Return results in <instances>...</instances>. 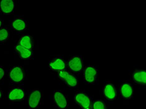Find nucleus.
<instances>
[{"mask_svg":"<svg viewBox=\"0 0 146 109\" xmlns=\"http://www.w3.org/2000/svg\"><path fill=\"white\" fill-rule=\"evenodd\" d=\"M49 69L51 71L57 72L64 70H68L67 62L62 55H53L49 59Z\"/></svg>","mask_w":146,"mask_h":109,"instance_id":"f8f14e48","label":"nucleus"},{"mask_svg":"<svg viewBox=\"0 0 146 109\" xmlns=\"http://www.w3.org/2000/svg\"><path fill=\"white\" fill-rule=\"evenodd\" d=\"M4 26V21L1 18H0V29Z\"/></svg>","mask_w":146,"mask_h":109,"instance_id":"412c9836","label":"nucleus"},{"mask_svg":"<svg viewBox=\"0 0 146 109\" xmlns=\"http://www.w3.org/2000/svg\"><path fill=\"white\" fill-rule=\"evenodd\" d=\"M9 81L12 85H19L27 79V73L21 65H13L8 71Z\"/></svg>","mask_w":146,"mask_h":109,"instance_id":"7ed1b4c3","label":"nucleus"},{"mask_svg":"<svg viewBox=\"0 0 146 109\" xmlns=\"http://www.w3.org/2000/svg\"><path fill=\"white\" fill-rule=\"evenodd\" d=\"M102 92L106 100L109 102H114L117 100V87L113 82L105 81L102 87Z\"/></svg>","mask_w":146,"mask_h":109,"instance_id":"1a4fd4ad","label":"nucleus"},{"mask_svg":"<svg viewBox=\"0 0 146 109\" xmlns=\"http://www.w3.org/2000/svg\"><path fill=\"white\" fill-rule=\"evenodd\" d=\"M67 68L69 72L76 76L80 74L84 68L82 55H75L71 56L67 62Z\"/></svg>","mask_w":146,"mask_h":109,"instance_id":"423d86ee","label":"nucleus"},{"mask_svg":"<svg viewBox=\"0 0 146 109\" xmlns=\"http://www.w3.org/2000/svg\"><path fill=\"white\" fill-rule=\"evenodd\" d=\"M84 82L88 85H96L99 80L98 69L95 65H88L83 70Z\"/></svg>","mask_w":146,"mask_h":109,"instance_id":"9d476101","label":"nucleus"},{"mask_svg":"<svg viewBox=\"0 0 146 109\" xmlns=\"http://www.w3.org/2000/svg\"><path fill=\"white\" fill-rule=\"evenodd\" d=\"M129 81L132 84L142 87L146 86V71L144 69L137 68L129 71Z\"/></svg>","mask_w":146,"mask_h":109,"instance_id":"6e6552de","label":"nucleus"},{"mask_svg":"<svg viewBox=\"0 0 146 109\" xmlns=\"http://www.w3.org/2000/svg\"><path fill=\"white\" fill-rule=\"evenodd\" d=\"M26 92L24 87L13 85L9 88L7 99L11 104H21L25 100Z\"/></svg>","mask_w":146,"mask_h":109,"instance_id":"39448f33","label":"nucleus"},{"mask_svg":"<svg viewBox=\"0 0 146 109\" xmlns=\"http://www.w3.org/2000/svg\"><path fill=\"white\" fill-rule=\"evenodd\" d=\"M23 47L33 51L35 49L36 43L34 38L29 34H22L18 40V44Z\"/></svg>","mask_w":146,"mask_h":109,"instance_id":"dca6fc26","label":"nucleus"},{"mask_svg":"<svg viewBox=\"0 0 146 109\" xmlns=\"http://www.w3.org/2000/svg\"><path fill=\"white\" fill-rule=\"evenodd\" d=\"M93 98L84 90H77L74 93V101L81 109H92Z\"/></svg>","mask_w":146,"mask_h":109,"instance_id":"20e7f679","label":"nucleus"},{"mask_svg":"<svg viewBox=\"0 0 146 109\" xmlns=\"http://www.w3.org/2000/svg\"><path fill=\"white\" fill-rule=\"evenodd\" d=\"M26 104L29 109H38L43 103V93L40 89L29 90L26 94Z\"/></svg>","mask_w":146,"mask_h":109,"instance_id":"f257e3e1","label":"nucleus"},{"mask_svg":"<svg viewBox=\"0 0 146 109\" xmlns=\"http://www.w3.org/2000/svg\"><path fill=\"white\" fill-rule=\"evenodd\" d=\"M92 109H109L108 102L102 99L94 100L92 102Z\"/></svg>","mask_w":146,"mask_h":109,"instance_id":"a211bd4d","label":"nucleus"},{"mask_svg":"<svg viewBox=\"0 0 146 109\" xmlns=\"http://www.w3.org/2000/svg\"><path fill=\"white\" fill-rule=\"evenodd\" d=\"M15 9V2L13 0L0 1V13L4 15H11Z\"/></svg>","mask_w":146,"mask_h":109,"instance_id":"2eb2a0df","label":"nucleus"},{"mask_svg":"<svg viewBox=\"0 0 146 109\" xmlns=\"http://www.w3.org/2000/svg\"><path fill=\"white\" fill-rule=\"evenodd\" d=\"M11 29L16 34H21L28 29V22L23 16H16L10 23Z\"/></svg>","mask_w":146,"mask_h":109,"instance_id":"9b49d317","label":"nucleus"},{"mask_svg":"<svg viewBox=\"0 0 146 109\" xmlns=\"http://www.w3.org/2000/svg\"><path fill=\"white\" fill-rule=\"evenodd\" d=\"M4 95H5L4 91H3V89L0 87V100H2L3 97H4Z\"/></svg>","mask_w":146,"mask_h":109,"instance_id":"aec40b11","label":"nucleus"},{"mask_svg":"<svg viewBox=\"0 0 146 109\" xmlns=\"http://www.w3.org/2000/svg\"><path fill=\"white\" fill-rule=\"evenodd\" d=\"M53 103L57 109H68L69 107L68 95L61 90L55 91L53 93Z\"/></svg>","mask_w":146,"mask_h":109,"instance_id":"ddd939ff","label":"nucleus"},{"mask_svg":"<svg viewBox=\"0 0 146 109\" xmlns=\"http://www.w3.org/2000/svg\"><path fill=\"white\" fill-rule=\"evenodd\" d=\"M15 54L22 60H33L34 58L33 51L23 46L16 44L15 46Z\"/></svg>","mask_w":146,"mask_h":109,"instance_id":"4468645a","label":"nucleus"},{"mask_svg":"<svg viewBox=\"0 0 146 109\" xmlns=\"http://www.w3.org/2000/svg\"><path fill=\"white\" fill-rule=\"evenodd\" d=\"M57 76L60 84L65 89L69 90H75L79 86L78 77L72 74L68 70H64L57 72Z\"/></svg>","mask_w":146,"mask_h":109,"instance_id":"f03ea898","label":"nucleus"},{"mask_svg":"<svg viewBox=\"0 0 146 109\" xmlns=\"http://www.w3.org/2000/svg\"><path fill=\"white\" fill-rule=\"evenodd\" d=\"M118 94L121 98L129 100L134 96V85L128 80H119L118 83Z\"/></svg>","mask_w":146,"mask_h":109,"instance_id":"0eeeda50","label":"nucleus"},{"mask_svg":"<svg viewBox=\"0 0 146 109\" xmlns=\"http://www.w3.org/2000/svg\"><path fill=\"white\" fill-rule=\"evenodd\" d=\"M5 77V70L2 65H0V84L4 82Z\"/></svg>","mask_w":146,"mask_h":109,"instance_id":"6ab92c4d","label":"nucleus"},{"mask_svg":"<svg viewBox=\"0 0 146 109\" xmlns=\"http://www.w3.org/2000/svg\"><path fill=\"white\" fill-rule=\"evenodd\" d=\"M11 36L10 29L6 26H4L0 29V45H4L9 41Z\"/></svg>","mask_w":146,"mask_h":109,"instance_id":"f3484780","label":"nucleus"}]
</instances>
